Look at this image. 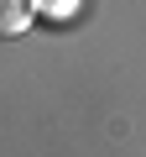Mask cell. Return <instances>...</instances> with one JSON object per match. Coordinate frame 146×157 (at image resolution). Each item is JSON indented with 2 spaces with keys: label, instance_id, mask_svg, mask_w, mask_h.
Returning a JSON list of instances; mask_svg holds the SVG:
<instances>
[{
  "label": "cell",
  "instance_id": "6da1fadb",
  "mask_svg": "<svg viewBox=\"0 0 146 157\" xmlns=\"http://www.w3.org/2000/svg\"><path fill=\"white\" fill-rule=\"evenodd\" d=\"M37 21V0H0V42L26 37Z\"/></svg>",
  "mask_w": 146,
  "mask_h": 157
}]
</instances>
